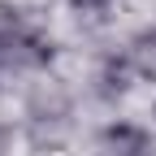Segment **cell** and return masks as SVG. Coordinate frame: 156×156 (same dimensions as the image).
<instances>
[{
	"instance_id": "6da1fadb",
	"label": "cell",
	"mask_w": 156,
	"mask_h": 156,
	"mask_svg": "<svg viewBox=\"0 0 156 156\" xmlns=\"http://www.w3.org/2000/svg\"><path fill=\"white\" fill-rule=\"evenodd\" d=\"M100 156H156L152 139L143 126L134 122H113L104 134H100Z\"/></svg>"
},
{
	"instance_id": "7a4b0ae2",
	"label": "cell",
	"mask_w": 156,
	"mask_h": 156,
	"mask_svg": "<svg viewBox=\"0 0 156 156\" xmlns=\"http://www.w3.org/2000/svg\"><path fill=\"white\" fill-rule=\"evenodd\" d=\"M130 78H139L130 52L104 56V65H100V91H104V95H126V91H130Z\"/></svg>"
},
{
	"instance_id": "3957f363",
	"label": "cell",
	"mask_w": 156,
	"mask_h": 156,
	"mask_svg": "<svg viewBox=\"0 0 156 156\" xmlns=\"http://www.w3.org/2000/svg\"><path fill=\"white\" fill-rule=\"evenodd\" d=\"M130 61H134V69H139V78H152L156 83V26H143L139 35L130 39Z\"/></svg>"
},
{
	"instance_id": "277c9868",
	"label": "cell",
	"mask_w": 156,
	"mask_h": 156,
	"mask_svg": "<svg viewBox=\"0 0 156 156\" xmlns=\"http://www.w3.org/2000/svg\"><path fill=\"white\" fill-rule=\"evenodd\" d=\"M74 9H83V13H95V9H108L113 0H69Z\"/></svg>"
}]
</instances>
